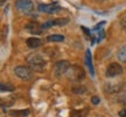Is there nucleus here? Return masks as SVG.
I'll use <instances>...</instances> for the list:
<instances>
[{
	"instance_id": "1",
	"label": "nucleus",
	"mask_w": 126,
	"mask_h": 117,
	"mask_svg": "<svg viewBox=\"0 0 126 117\" xmlns=\"http://www.w3.org/2000/svg\"><path fill=\"white\" fill-rule=\"evenodd\" d=\"M27 64L33 72H42L47 66V61L40 54H31L27 58Z\"/></svg>"
},
{
	"instance_id": "2",
	"label": "nucleus",
	"mask_w": 126,
	"mask_h": 117,
	"mask_svg": "<svg viewBox=\"0 0 126 117\" xmlns=\"http://www.w3.org/2000/svg\"><path fill=\"white\" fill-rule=\"evenodd\" d=\"M65 76H67V78L69 81H71V82H81L85 77V72H84V69L81 66L72 64L67 70Z\"/></svg>"
},
{
	"instance_id": "3",
	"label": "nucleus",
	"mask_w": 126,
	"mask_h": 117,
	"mask_svg": "<svg viewBox=\"0 0 126 117\" xmlns=\"http://www.w3.org/2000/svg\"><path fill=\"white\" fill-rule=\"evenodd\" d=\"M14 74L23 81H28L33 77V70L26 66H18L14 68Z\"/></svg>"
},
{
	"instance_id": "4",
	"label": "nucleus",
	"mask_w": 126,
	"mask_h": 117,
	"mask_svg": "<svg viewBox=\"0 0 126 117\" xmlns=\"http://www.w3.org/2000/svg\"><path fill=\"white\" fill-rule=\"evenodd\" d=\"M15 6L20 12L25 14H29L34 11V4L32 0H16Z\"/></svg>"
},
{
	"instance_id": "5",
	"label": "nucleus",
	"mask_w": 126,
	"mask_h": 117,
	"mask_svg": "<svg viewBox=\"0 0 126 117\" xmlns=\"http://www.w3.org/2000/svg\"><path fill=\"white\" fill-rule=\"evenodd\" d=\"M122 74H123V67L118 62L110 63L108 68H106V73H105L106 77H116L122 75Z\"/></svg>"
},
{
	"instance_id": "6",
	"label": "nucleus",
	"mask_w": 126,
	"mask_h": 117,
	"mask_svg": "<svg viewBox=\"0 0 126 117\" xmlns=\"http://www.w3.org/2000/svg\"><path fill=\"white\" fill-rule=\"evenodd\" d=\"M70 67V63L63 60V61H59L54 64V74L56 77H61L62 75H65L67 70Z\"/></svg>"
},
{
	"instance_id": "7",
	"label": "nucleus",
	"mask_w": 126,
	"mask_h": 117,
	"mask_svg": "<svg viewBox=\"0 0 126 117\" xmlns=\"http://www.w3.org/2000/svg\"><path fill=\"white\" fill-rule=\"evenodd\" d=\"M39 11H40V12H43V13L54 14V13L60 12V11H61V7H60L57 4H40L39 5Z\"/></svg>"
},
{
	"instance_id": "8",
	"label": "nucleus",
	"mask_w": 126,
	"mask_h": 117,
	"mask_svg": "<svg viewBox=\"0 0 126 117\" xmlns=\"http://www.w3.org/2000/svg\"><path fill=\"white\" fill-rule=\"evenodd\" d=\"M26 31L29 32L31 34H34V35H39L43 32V28H42V25H40L36 21H31L26 25Z\"/></svg>"
},
{
	"instance_id": "9",
	"label": "nucleus",
	"mask_w": 126,
	"mask_h": 117,
	"mask_svg": "<svg viewBox=\"0 0 126 117\" xmlns=\"http://www.w3.org/2000/svg\"><path fill=\"white\" fill-rule=\"evenodd\" d=\"M69 22L68 19H56V20H49V21H46L45 23H42V28L43 29H48L50 27H54V26H63V25H67Z\"/></svg>"
},
{
	"instance_id": "10",
	"label": "nucleus",
	"mask_w": 126,
	"mask_h": 117,
	"mask_svg": "<svg viewBox=\"0 0 126 117\" xmlns=\"http://www.w3.org/2000/svg\"><path fill=\"white\" fill-rule=\"evenodd\" d=\"M43 43V41L39 39V38H34V36H32V38H28L27 40H26V45H27L28 48H32V49H34V48H39L40 46H42Z\"/></svg>"
},
{
	"instance_id": "11",
	"label": "nucleus",
	"mask_w": 126,
	"mask_h": 117,
	"mask_svg": "<svg viewBox=\"0 0 126 117\" xmlns=\"http://www.w3.org/2000/svg\"><path fill=\"white\" fill-rule=\"evenodd\" d=\"M85 62L88 68L90 69V73L92 76H94V66H92V60H91V53L90 50H86V58H85Z\"/></svg>"
},
{
	"instance_id": "12",
	"label": "nucleus",
	"mask_w": 126,
	"mask_h": 117,
	"mask_svg": "<svg viewBox=\"0 0 126 117\" xmlns=\"http://www.w3.org/2000/svg\"><path fill=\"white\" fill-rule=\"evenodd\" d=\"M47 41L49 42H62L64 41V35L62 34H51L47 38Z\"/></svg>"
},
{
	"instance_id": "13",
	"label": "nucleus",
	"mask_w": 126,
	"mask_h": 117,
	"mask_svg": "<svg viewBox=\"0 0 126 117\" xmlns=\"http://www.w3.org/2000/svg\"><path fill=\"white\" fill-rule=\"evenodd\" d=\"M117 56H118V58H119V61L126 63V45L122 46V47L119 48Z\"/></svg>"
},
{
	"instance_id": "14",
	"label": "nucleus",
	"mask_w": 126,
	"mask_h": 117,
	"mask_svg": "<svg viewBox=\"0 0 126 117\" xmlns=\"http://www.w3.org/2000/svg\"><path fill=\"white\" fill-rule=\"evenodd\" d=\"M0 90H1V93H11V91H14L15 88L14 86H12L11 83H0Z\"/></svg>"
},
{
	"instance_id": "15",
	"label": "nucleus",
	"mask_w": 126,
	"mask_h": 117,
	"mask_svg": "<svg viewBox=\"0 0 126 117\" xmlns=\"http://www.w3.org/2000/svg\"><path fill=\"white\" fill-rule=\"evenodd\" d=\"M11 116L13 117H20V116H27V115H29V110L28 109H26V110H16V111H11Z\"/></svg>"
},
{
	"instance_id": "16",
	"label": "nucleus",
	"mask_w": 126,
	"mask_h": 117,
	"mask_svg": "<svg viewBox=\"0 0 126 117\" xmlns=\"http://www.w3.org/2000/svg\"><path fill=\"white\" fill-rule=\"evenodd\" d=\"M86 115V111L85 110H74L71 116L72 117H84Z\"/></svg>"
},
{
	"instance_id": "17",
	"label": "nucleus",
	"mask_w": 126,
	"mask_h": 117,
	"mask_svg": "<svg viewBox=\"0 0 126 117\" xmlns=\"http://www.w3.org/2000/svg\"><path fill=\"white\" fill-rule=\"evenodd\" d=\"M118 103L124 104L126 107V93H120L119 97H118Z\"/></svg>"
},
{
	"instance_id": "18",
	"label": "nucleus",
	"mask_w": 126,
	"mask_h": 117,
	"mask_svg": "<svg viewBox=\"0 0 126 117\" xmlns=\"http://www.w3.org/2000/svg\"><path fill=\"white\" fill-rule=\"evenodd\" d=\"M72 91L75 94H84V93H86V89L84 87H77V88H74Z\"/></svg>"
},
{
	"instance_id": "19",
	"label": "nucleus",
	"mask_w": 126,
	"mask_h": 117,
	"mask_svg": "<svg viewBox=\"0 0 126 117\" xmlns=\"http://www.w3.org/2000/svg\"><path fill=\"white\" fill-rule=\"evenodd\" d=\"M91 102H92L94 104H98L99 102H100V98H99L98 96H94V97L91 98Z\"/></svg>"
},
{
	"instance_id": "20",
	"label": "nucleus",
	"mask_w": 126,
	"mask_h": 117,
	"mask_svg": "<svg viewBox=\"0 0 126 117\" xmlns=\"http://www.w3.org/2000/svg\"><path fill=\"white\" fill-rule=\"evenodd\" d=\"M119 117H126V108L122 109V110L119 111Z\"/></svg>"
},
{
	"instance_id": "21",
	"label": "nucleus",
	"mask_w": 126,
	"mask_h": 117,
	"mask_svg": "<svg viewBox=\"0 0 126 117\" xmlns=\"http://www.w3.org/2000/svg\"><path fill=\"white\" fill-rule=\"evenodd\" d=\"M120 25L123 26V28H124V29H126V18L122 19V21H120Z\"/></svg>"
},
{
	"instance_id": "22",
	"label": "nucleus",
	"mask_w": 126,
	"mask_h": 117,
	"mask_svg": "<svg viewBox=\"0 0 126 117\" xmlns=\"http://www.w3.org/2000/svg\"><path fill=\"white\" fill-rule=\"evenodd\" d=\"M0 2H1V5H4L5 2H6V0H1V1H0Z\"/></svg>"
}]
</instances>
